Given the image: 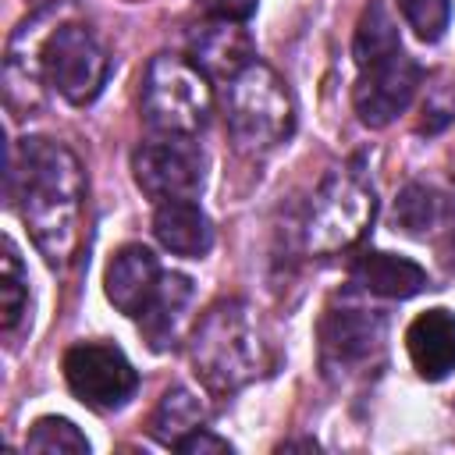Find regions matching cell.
I'll list each match as a JSON object with an SVG mask.
<instances>
[{"label": "cell", "instance_id": "22", "mask_svg": "<svg viewBox=\"0 0 455 455\" xmlns=\"http://www.w3.org/2000/svg\"><path fill=\"white\" fill-rule=\"evenodd\" d=\"M398 7L423 43H437L451 21V0H398Z\"/></svg>", "mask_w": 455, "mask_h": 455}, {"label": "cell", "instance_id": "21", "mask_svg": "<svg viewBox=\"0 0 455 455\" xmlns=\"http://www.w3.org/2000/svg\"><path fill=\"white\" fill-rule=\"evenodd\" d=\"M25 451H43V455H85L89 441L85 434L64 419V416H43L32 423L28 437H25Z\"/></svg>", "mask_w": 455, "mask_h": 455}, {"label": "cell", "instance_id": "11", "mask_svg": "<svg viewBox=\"0 0 455 455\" xmlns=\"http://www.w3.org/2000/svg\"><path fill=\"white\" fill-rule=\"evenodd\" d=\"M160 277H164V270L146 245H121L107 263L103 291H107L110 306H117L128 316H139L153 302Z\"/></svg>", "mask_w": 455, "mask_h": 455}, {"label": "cell", "instance_id": "16", "mask_svg": "<svg viewBox=\"0 0 455 455\" xmlns=\"http://www.w3.org/2000/svg\"><path fill=\"white\" fill-rule=\"evenodd\" d=\"M242 21H213L192 39V60L210 75V78H231L252 60V39Z\"/></svg>", "mask_w": 455, "mask_h": 455}, {"label": "cell", "instance_id": "25", "mask_svg": "<svg viewBox=\"0 0 455 455\" xmlns=\"http://www.w3.org/2000/svg\"><path fill=\"white\" fill-rule=\"evenodd\" d=\"M291 448H306V451H316V441H284L281 451H291Z\"/></svg>", "mask_w": 455, "mask_h": 455}, {"label": "cell", "instance_id": "17", "mask_svg": "<svg viewBox=\"0 0 455 455\" xmlns=\"http://www.w3.org/2000/svg\"><path fill=\"white\" fill-rule=\"evenodd\" d=\"M203 423H206V405L199 402V395L181 387V384H174V387L164 391V398H160V405H156V412L149 419V434L160 444L178 448V441L188 437L192 430H199Z\"/></svg>", "mask_w": 455, "mask_h": 455}, {"label": "cell", "instance_id": "9", "mask_svg": "<svg viewBox=\"0 0 455 455\" xmlns=\"http://www.w3.org/2000/svg\"><path fill=\"white\" fill-rule=\"evenodd\" d=\"M135 185L153 203L171 199H196L203 192L206 160L203 149L192 142V135H167L164 142H146L132 156Z\"/></svg>", "mask_w": 455, "mask_h": 455}, {"label": "cell", "instance_id": "1", "mask_svg": "<svg viewBox=\"0 0 455 455\" xmlns=\"http://www.w3.org/2000/svg\"><path fill=\"white\" fill-rule=\"evenodd\" d=\"M60 11L64 4H46L7 43V103L25 114L39 103V78L75 107L92 103L110 78V57L100 39L78 21H60Z\"/></svg>", "mask_w": 455, "mask_h": 455}, {"label": "cell", "instance_id": "24", "mask_svg": "<svg viewBox=\"0 0 455 455\" xmlns=\"http://www.w3.org/2000/svg\"><path fill=\"white\" fill-rule=\"evenodd\" d=\"M178 451H185V455H206V451L224 455V451H231V444H228L224 437L210 434L206 427H199V430H192L188 437H181V441H178Z\"/></svg>", "mask_w": 455, "mask_h": 455}, {"label": "cell", "instance_id": "18", "mask_svg": "<svg viewBox=\"0 0 455 455\" xmlns=\"http://www.w3.org/2000/svg\"><path fill=\"white\" fill-rule=\"evenodd\" d=\"M32 295H28V270L18 256V245L4 238V256H0V331L4 338H14L28 323Z\"/></svg>", "mask_w": 455, "mask_h": 455}, {"label": "cell", "instance_id": "15", "mask_svg": "<svg viewBox=\"0 0 455 455\" xmlns=\"http://www.w3.org/2000/svg\"><path fill=\"white\" fill-rule=\"evenodd\" d=\"M192 302V281L185 274H167L160 277V288L153 295V302L135 316L142 327V338L149 341L153 352H164L178 341V331L185 323V309Z\"/></svg>", "mask_w": 455, "mask_h": 455}, {"label": "cell", "instance_id": "19", "mask_svg": "<svg viewBox=\"0 0 455 455\" xmlns=\"http://www.w3.org/2000/svg\"><path fill=\"white\" fill-rule=\"evenodd\" d=\"M402 50V39H398V21L391 14V7L384 0H370L355 21V36H352V57H355V68H366L387 53Z\"/></svg>", "mask_w": 455, "mask_h": 455}, {"label": "cell", "instance_id": "8", "mask_svg": "<svg viewBox=\"0 0 455 455\" xmlns=\"http://www.w3.org/2000/svg\"><path fill=\"white\" fill-rule=\"evenodd\" d=\"M64 380L78 402L96 412L121 409L135 387L139 373L128 355L110 341H78L64 352Z\"/></svg>", "mask_w": 455, "mask_h": 455}, {"label": "cell", "instance_id": "13", "mask_svg": "<svg viewBox=\"0 0 455 455\" xmlns=\"http://www.w3.org/2000/svg\"><path fill=\"white\" fill-rule=\"evenodd\" d=\"M153 235L156 242L174 252V256H188L199 259L210 252L213 245V224L203 213V206L196 199H171V203H156L153 210Z\"/></svg>", "mask_w": 455, "mask_h": 455}, {"label": "cell", "instance_id": "23", "mask_svg": "<svg viewBox=\"0 0 455 455\" xmlns=\"http://www.w3.org/2000/svg\"><path fill=\"white\" fill-rule=\"evenodd\" d=\"M259 0H199V7L213 18V21H249L256 14Z\"/></svg>", "mask_w": 455, "mask_h": 455}, {"label": "cell", "instance_id": "14", "mask_svg": "<svg viewBox=\"0 0 455 455\" xmlns=\"http://www.w3.org/2000/svg\"><path fill=\"white\" fill-rule=\"evenodd\" d=\"M352 277L363 291L380 295V299H412L430 284L427 270L416 259L398 256V252H384V249L363 252L352 267Z\"/></svg>", "mask_w": 455, "mask_h": 455}, {"label": "cell", "instance_id": "2", "mask_svg": "<svg viewBox=\"0 0 455 455\" xmlns=\"http://www.w3.org/2000/svg\"><path fill=\"white\" fill-rule=\"evenodd\" d=\"M7 199L46 263L68 267L78 256L85 235V171L64 142L36 135L11 142Z\"/></svg>", "mask_w": 455, "mask_h": 455}, {"label": "cell", "instance_id": "5", "mask_svg": "<svg viewBox=\"0 0 455 455\" xmlns=\"http://www.w3.org/2000/svg\"><path fill=\"white\" fill-rule=\"evenodd\" d=\"M377 196L363 171L334 167L316 185L306 217H302V245L313 256H334L352 249L373 224Z\"/></svg>", "mask_w": 455, "mask_h": 455}, {"label": "cell", "instance_id": "3", "mask_svg": "<svg viewBox=\"0 0 455 455\" xmlns=\"http://www.w3.org/2000/svg\"><path fill=\"white\" fill-rule=\"evenodd\" d=\"M188 355L210 395H235L245 384L267 377L277 363L256 309L238 299L217 302L203 313L192 331Z\"/></svg>", "mask_w": 455, "mask_h": 455}, {"label": "cell", "instance_id": "4", "mask_svg": "<svg viewBox=\"0 0 455 455\" xmlns=\"http://www.w3.org/2000/svg\"><path fill=\"white\" fill-rule=\"evenodd\" d=\"M224 114H228V132L235 146L252 156L277 149L295 132V100L284 78L256 57L228 78Z\"/></svg>", "mask_w": 455, "mask_h": 455}, {"label": "cell", "instance_id": "10", "mask_svg": "<svg viewBox=\"0 0 455 455\" xmlns=\"http://www.w3.org/2000/svg\"><path fill=\"white\" fill-rule=\"evenodd\" d=\"M419 82H423V68L405 53V46L359 68V82L352 89L359 121L366 128H387L398 114L409 110Z\"/></svg>", "mask_w": 455, "mask_h": 455}, {"label": "cell", "instance_id": "7", "mask_svg": "<svg viewBox=\"0 0 455 455\" xmlns=\"http://www.w3.org/2000/svg\"><path fill=\"white\" fill-rule=\"evenodd\" d=\"M384 355V316L359 302L331 306L320 320V366L331 380H348Z\"/></svg>", "mask_w": 455, "mask_h": 455}, {"label": "cell", "instance_id": "20", "mask_svg": "<svg viewBox=\"0 0 455 455\" xmlns=\"http://www.w3.org/2000/svg\"><path fill=\"white\" fill-rule=\"evenodd\" d=\"M441 217H444V196L437 188H430V185L412 181L395 199V228H402L412 238L434 231L441 224Z\"/></svg>", "mask_w": 455, "mask_h": 455}, {"label": "cell", "instance_id": "12", "mask_svg": "<svg viewBox=\"0 0 455 455\" xmlns=\"http://www.w3.org/2000/svg\"><path fill=\"white\" fill-rule=\"evenodd\" d=\"M405 348L423 380H444L455 370V313H419L405 331Z\"/></svg>", "mask_w": 455, "mask_h": 455}, {"label": "cell", "instance_id": "6", "mask_svg": "<svg viewBox=\"0 0 455 455\" xmlns=\"http://www.w3.org/2000/svg\"><path fill=\"white\" fill-rule=\"evenodd\" d=\"M213 110L210 75L178 53H156L142 78V117L164 135H196Z\"/></svg>", "mask_w": 455, "mask_h": 455}]
</instances>
